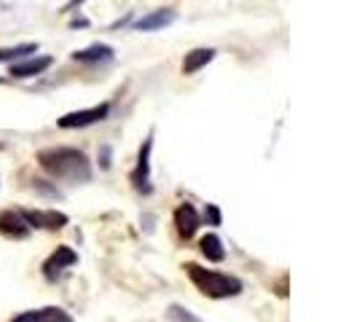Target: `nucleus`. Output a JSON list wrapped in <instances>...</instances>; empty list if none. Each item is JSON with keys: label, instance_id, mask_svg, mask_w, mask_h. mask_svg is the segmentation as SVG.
<instances>
[{"label": "nucleus", "instance_id": "nucleus-1", "mask_svg": "<svg viewBox=\"0 0 357 322\" xmlns=\"http://www.w3.org/2000/svg\"><path fill=\"white\" fill-rule=\"evenodd\" d=\"M38 161L56 180H68V183H89L91 180V164L86 153L78 148H46L38 153Z\"/></svg>", "mask_w": 357, "mask_h": 322}, {"label": "nucleus", "instance_id": "nucleus-2", "mask_svg": "<svg viewBox=\"0 0 357 322\" xmlns=\"http://www.w3.org/2000/svg\"><path fill=\"white\" fill-rule=\"evenodd\" d=\"M183 268H185L188 279L197 285L199 293H204L207 298H234V296H239L245 290L242 279H236L231 274L213 271V268H204L199 263H185Z\"/></svg>", "mask_w": 357, "mask_h": 322}, {"label": "nucleus", "instance_id": "nucleus-3", "mask_svg": "<svg viewBox=\"0 0 357 322\" xmlns=\"http://www.w3.org/2000/svg\"><path fill=\"white\" fill-rule=\"evenodd\" d=\"M151 151H153V137L148 135L143 148H140V156H137V167H135V172L129 175L135 191L143 194V197H148V194L153 191V185H151Z\"/></svg>", "mask_w": 357, "mask_h": 322}, {"label": "nucleus", "instance_id": "nucleus-4", "mask_svg": "<svg viewBox=\"0 0 357 322\" xmlns=\"http://www.w3.org/2000/svg\"><path fill=\"white\" fill-rule=\"evenodd\" d=\"M75 263H78V252L73 250V247H68V245H59V247L43 261V277H46L49 282H56V279H59L70 266H75Z\"/></svg>", "mask_w": 357, "mask_h": 322}, {"label": "nucleus", "instance_id": "nucleus-5", "mask_svg": "<svg viewBox=\"0 0 357 322\" xmlns=\"http://www.w3.org/2000/svg\"><path fill=\"white\" fill-rule=\"evenodd\" d=\"M22 220L33 229H46V231H59L68 226V215L56 213V210H19Z\"/></svg>", "mask_w": 357, "mask_h": 322}, {"label": "nucleus", "instance_id": "nucleus-6", "mask_svg": "<svg viewBox=\"0 0 357 322\" xmlns=\"http://www.w3.org/2000/svg\"><path fill=\"white\" fill-rule=\"evenodd\" d=\"M107 113H110V105L102 102V105L86 107V110H73V113H65L62 118H56V124L62 129H81V126H91L97 121H105Z\"/></svg>", "mask_w": 357, "mask_h": 322}, {"label": "nucleus", "instance_id": "nucleus-7", "mask_svg": "<svg viewBox=\"0 0 357 322\" xmlns=\"http://www.w3.org/2000/svg\"><path fill=\"white\" fill-rule=\"evenodd\" d=\"M199 226H202V217H199L197 207L188 204V201H183L178 210H175V229H178L180 239H191L199 231Z\"/></svg>", "mask_w": 357, "mask_h": 322}, {"label": "nucleus", "instance_id": "nucleus-8", "mask_svg": "<svg viewBox=\"0 0 357 322\" xmlns=\"http://www.w3.org/2000/svg\"><path fill=\"white\" fill-rule=\"evenodd\" d=\"M11 322H73V317L59 306H43V309L22 312Z\"/></svg>", "mask_w": 357, "mask_h": 322}, {"label": "nucleus", "instance_id": "nucleus-9", "mask_svg": "<svg viewBox=\"0 0 357 322\" xmlns=\"http://www.w3.org/2000/svg\"><path fill=\"white\" fill-rule=\"evenodd\" d=\"M178 19L175 14V8H159V11H151V14H145L135 22V30H140V33H153V30H161V27H167V24H172Z\"/></svg>", "mask_w": 357, "mask_h": 322}, {"label": "nucleus", "instance_id": "nucleus-10", "mask_svg": "<svg viewBox=\"0 0 357 322\" xmlns=\"http://www.w3.org/2000/svg\"><path fill=\"white\" fill-rule=\"evenodd\" d=\"M0 233L8 239H27L30 236V226L22 220V215L14 210H3L0 213Z\"/></svg>", "mask_w": 357, "mask_h": 322}, {"label": "nucleus", "instance_id": "nucleus-11", "mask_svg": "<svg viewBox=\"0 0 357 322\" xmlns=\"http://www.w3.org/2000/svg\"><path fill=\"white\" fill-rule=\"evenodd\" d=\"M52 56H30L24 62H11V78H33V75H40L43 70L52 68Z\"/></svg>", "mask_w": 357, "mask_h": 322}, {"label": "nucleus", "instance_id": "nucleus-12", "mask_svg": "<svg viewBox=\"0 0 357 322\" xmlns=\"http://www.w3.org/2000/svg\"><path fill=\"white\" fill-rule=\"evenodd\" d=\"M73 59L75 62H84V65H105V62L113 59V49L107 43H91L86 49L73 52Z\"/></svg>", "mask_w": 357, "mask_h": 322}, {"label": "nucleus", "instance_id": "nucleus-13", "mask_svg": "<svg viewBox=\"0 0 357 322\" xmlns=\"http://www.w3.org/2000/svg\"><path fill=\"white\" fill-rule=\"evenodd\" d=\"M199 250H202V255H204L210 263H220V261H226V247H223V242H220V236H218V233H207V236H202V239H199Z\"/></svg>", "mask_w": 357, "mask_h": 322}, {"label": "nucleus", "instance_id": "nucleus-14", "mask_svg": "<svg viewBox=\"0 0 357 322\" xmlns=\"http://www.w3.org/2000/svg\"><path fill=\"white\" fill-rule=\"evenodd\" d=\"M213 56H215L213 49H194V52H188L185 59H183V72H185V75H194V72H199L204 65H210Z\"/></svg>", "mask_w": 357, "mask_h": 322}, {"label": "nucleus", "instance_id": "nucleus-15", "mask_svg": "<svg viewBox=\"0 0 357 322\" xmlns=\"http://www.w3.org/2000/svg\"><path fill=\"white\" fill-rule=\"evenodd\" d=\"M38 43H19V46H6L0 49V62H14V59H22L27 54H36Z\"/></svg>", "mask_w": 357, "mask_h": 322}, {"label": "nucleus", "instance_id": "nucleus-16", "mask_svg": "<svg viewBox=\"0 0 357 322\" xmlns=\"http://www.w3.org/2000/svg\"><path fill=\"white\" fill-rule=\"evenodd\" d=\"M167 317H169V320L172 322H202L197 317V314H191V312H188V309H183V306H169V312H167Z\"/></svg>", "mask_w": 357, "mask_h": 322}, {"label": "nucleus", "instance_id": "nucleus-17", "mask_svg": "<svg viewBox=\"0 0 357 322\" xmlns=\"http://www.w3.org/2000/svg\"><path fill=\"white\" fill-rule=\"evenodd\" d=\"M204 220H207V226H220V210H218V204H207L204 207Z\"/></svg>", "mask_w": 357, "mask_h": 322}, {"label": "nucleus", "instance_id": "nucleus-18", "mask_svg": "<svg viewBox=\"0 0 357 322\" xmlns=\"http://www.w3.org/2000/svg\"><path fill=\"white\" fill-rule=\"evenodd\" d=\"M33 188L40 191V194H49V197H59V191H56V188H49V185H46V180H36V183H33Z\"/></svg>", "mask_w": 357, "mask_h": 322}, {"label": "nucleus", "instance_id": "nucleus-19", "mask_svg": "<svg viewBox=\"0 0 357 322\" xmlns=\"http://www.w3.org/2000/svg\"><path fill=\"white\" fill-rule=\"evenodd\" d=\"M102 167H110V148H102Z\"/></svg>", "mask_w": 357, "mask_h": 322}, {"label": "nucleus", "instance_id": "nucleus-20", "mask_svg": "<svg viewBox=\"0 0 357 322\" xmlns=\"http://www.w3.org/2000/svg\"><path fill=\"white\" fill-rule=\"evenodd\" d=\"M81 3H86V0H70V3L65 6V11H70V8H75V6H81Z\"/></svg>", "mask_w": 357, "mask_h": 322}]
</instances>
